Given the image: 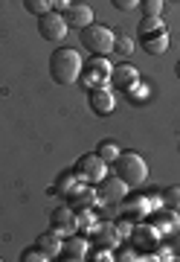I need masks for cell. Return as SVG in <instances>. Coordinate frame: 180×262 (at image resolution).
<instances>
[{
  "label": "cell",
  "instance_id": "obj_1",
  "mask_svg": "<svg viewBox=\"0 0 180 262\" xmlns=\"http://www.w3.org/2000/svg\"><path fill=\"white\" fill-rule=\"evenodd\" d=\"M85 70V61L79 56V50L73 47H56L49 56V76L58 84H73L79 82V76Z\"/></svg>",
  "mask_w": 180,
  "mask_h": 262
},
{
  "label": "cell",
  "instance_id": "obj_2",
  "mask_svg": "<svg viewBox=\"0 0 180 262\" xmlns=\"http://www.w3.org/2000/svg\"><path fill=\"white\" fill-rule=\"evenodd\" d=\"M111 166H114V172L131 189L142 187V184L148 181V163H145V158H142L140 151H119V158H116Z\"/></svg>",
  "mask_w": 180,
  "mask_h": 262
},
{
  "label": "cell",
  "instance_id": "obj_3",
  "mask_svg": "<svg viewBox=\"0 0 180 262\" xmlns=\"http://www.w3.org/2000/svg\"><path fill=\"white\" fill-rule=\"evenodd\" d=\"M79 38H82V47L87 50V56H111L114 53V29L105 27V24H90V27H85L82 32H79Z\"/></svg>",
  "mask_w": 180,
  "mask_h": 262
},
{
  "label": "cell",
  "instance_id": "obj_4",
  "mask_svg": "<svg viewBox=\"0 0 180 262\" xmlns=\"http://www.w3.org/2000/svg\"><path fill=\"white\" fill-rule=\"evenodd\" d=\"M163 201L154 195H145V192H128V195L119 201V210H122V219H128V222H142V219H148L151 215V210H157Z\"/></svg>",
  "mask_w": 180,
  "mask_h": 262
},
{
  "label": "cell",
  "instance_id": "obj_5",
  "mask_svg": "<svg viewBox=\"0 0 180 262\" xmlns=\"http://www.w3.org/2000/svg\"><path fill=\"white\" fill-rule=\"evenodd\" d=\"M111 70H114V64L108 61V56H90V61L85 64V70L79 76V82L85 84L87 91L105 88V84H111Z\"/></svg>",
  "mask_w": 180,
  "mask_h": 262
},
{
  "label": "cell",
  "instance_id": "obj_6",
  "mask_svg": "<svg viewBox=\"0 0 180 262\" xmlns=\"http://www.w3.org/2000/svg\"><path fill=\"white\" fill-rule=\"evenodd\" d=\"M76 172H79V178L85 181V184L99 187V184L108 178V163H105L96 151H87V155H82V158L76 160Z\"/></svg>",
  "mask_w": 180,
  "mask_h": 262
},
{
  "label": "cell",
  "instance_id": "obj_7",
  "mask_svg": "<svg viewBox=\"0 0 180 262\" xmlns=\"http://www.w3.org/2000/svg\"><path fill=\"white\" fill-rule=\"evenodd\" d=\"M67 18L61 12H47V15H41L38 18V35L49 44H61L67 38Z\"/></svg>",
  "mask_w": 180,
  "mask_h": 262
},
{
  "label": "cell",
  "instance_id": "obj_8",
  "mask_svg": "<svg viewBox=\"0 0 180 262\" xmlns=\"http://www.w3.org/2000/svg\"><path fill=\"white\" fill-rule=\"evenodd\" d=\"M128 239H131V245L140 253H148V256H151V253L157 251V245H160L163 236L151 227V222H148V219H142V222H137V225L131 227V236H128Z\"/></svg>",
  "mask_w": 180,
  "mask_h": 262
},
{
  "label": "cell",
  "instance_id": "obj_9",
  "mask_svg": "<svg viewBox=\"0 0 180 262\" xmlns=\"http://www.w3.org/2000/svg\"><path fill=\"white\" fill-rule=\"evenodd\" d=\"M49 227H53V230H56L58 236L79 233V213L64 201L61 207H56V210L49 213Z\"/></svg>",
  "mask_w": 180,
  "mask_h": 262
},
{
  "label": "cell",
  "instance_id": "obj_10",
  "mask_svg": "<svg viewBox=\"0 0 180 262\" xmlns=\"http://www.w3.org/2000/svg\"><path fill=\"white\" fill-rule=\"evenodd\" d=\"M87 105H90V111L93 117H108V114L116 111V94L111 84H105V88H93V91H87Z\"/></svg>",
  "mask_w": 180,
  "mask_h": 262
},
{
  "label": "cell",
  "instance_id": "obj_11",
  "mask_svg": "<svg viewBox=\"0 0 180 262\" xmlns=\"http://www.w3.org/2000/svg\"><path fill=\"white\" fill-rule=\"evenodd\" d=\"M96 192H99V204H119V201L131 192V187L114 172V175H108V178L96 187Z\"/></svg>",
  "mask_w": 180,
  "mask_h": 262
},
{
  "label": "cell",
  "instance_id": "obj_12",
  "mask_svg": "<svg viewBox=\"0 0 180 262\" xmlns=\"http://www.w3.org/2000/svg\"><path fill=\"white\" fill-rule=\"evenodd\" d=\"M148 222H151V227L163 236V239H171V236L180 230V215H177V210H169V207H163V210L157 207V210H151Z\"/></svg>",
  "mask_w": 180,
  "mask_h": 262
},
{
  "label": "cell",
  "instance_id": "obj_13",
  "mask_svg": "<svg viewBox=\"0 0 180 262\" xmlns=\"http://www.w3.org/2000/svg\"><path fill=\"white\" fill-rule=\"evenodd\" d=\"M87 253H90V242H87L82 233H70V236H64V245H61V256H58V259L85 262Z\"/></svg>",
  "mask_w": 180,
  "mask_h": 262
},
{
  "label": "cell",
  "instance_id": "obj_14",
  "mask_svg": "<svg viewBox=\"0 0 180 262\" xmlns=\"http://www.w3.org/2000/svg\"><path fill=\"white\" fill-rule=\"evenodd\" d=\"M142 76L140 70L134 64H128V61H122V64H114V70H111V88H114L116 94H122L125 88H131L134 82H140Z\"/></svg>",
  "mask_w": 180,
  "mask_h": 262
},
{
  "label": "cell",
  "instance_id": "obj_15",
  "mask_svg": "<svg viewBox=\"0 0 180 262\" xmlns=\"http://www.w3.org/2000/svg\"><path fill=\"white\" fill-rule=\"evenodd\" d=\"M64 18H67V27L70 29H82L90 27L93 24V6L90 3H79V0H73V6L64 12Z\"/></svg>",
  "mask_w": 180,
  "mask_h": 262
},
{
  "label": "cell",
  "instance_id": "obj_16",
  "mask_svg": "<svg viewBox=\"0 0 180 262\" xmlns=\"http://www.w3.org/2000/svg\"><path fill=\"white\" fill-rule=\"evenodd\" d=\"M171 38H169V29H160V32H151V35H140V47L148 53V56H163L169 50Z\"/></svg>",
  "mask_w": 180,
  "mask_h": 262
},
{
  "label": "cell",
  "instance_id": "obj_17",
  "mask_svg": "<svg viewBox=\"0 0 180 262\" xmlns=\"http://www.w3.org/2000/svg\"><path fill=\"white\" fill-rule=\"evenodd\" d=\"M41 248V251L47 253L49 259H58V256H61V245H64V236H58L56 230H53V227H49L47 233H41L38 236V242H35Z\"/></svg>",
  "mask_w": 180,
  "mask_h": 262
},
{
  "label": "cell",
  "instance_id": "obj_18",
  "mask_svg": "<svg viewBox=\"0 0 180 262\" xmlns=\"http://www.w3.org/2000/svg\"><path fill=\"white\" fill-rule=\"evenodd\" d=\"M82 184H85V181L79 178V172H76V169H70V172H61V175H58L56 192H58V195H64V201H67V198H70L79 187H82Z\"/></svg>",
  "mask_w": 180,
  "mask_h": 262
},
{
  "label": "cell",
  "instance_id": "obj_19",
  "mask_svg": "<svg viewBox=\"0 0 180 262\" xmlns=\"http://www.w3.org/2000/svg\"><path fill=\"white\" fill-rule=\"evenodd\" d=\"M122 94L128 96V102L131 105H148L151 102V84L140 79V82H134L131 88H125Z\"/></svg>",
  "mask_w": 180,
  "mask_h": 262
},
{
  "label": "cell",
  "instance_id": "obj_20",
  "mask_svg": "<svg viewBox=\"0 0 180 262\" xmlns=\"http://www.w3.org/2000/svg\"><path fill=\"white\" fill-rule=\"evenodd\" d=\"M160 29H166V20H163V15H142L140 20V35H151V32H160Z\"/></svg>",
  "mask_w": 180,
  "mask_h": 262
},
{
  "label": "cell",
  "instance_id": "obj_21",
  "mask_svg": "<svg viewBox=\"0 0 180 262\" xmlns=\"http://www.w3.org/2000/svg\"><path fill=\"white\" fill-rule=\"evenodd\" d=\"M119 151H122V149H119V146H116V140H111V137H108V140H102L99 146H96V155H99V158H102L108 166H111L116 158H119Z\"/></svg>",
  "mask_w": 180,
  "mask_h": 262
},
{
  "label": "cell",
  "instance_id": "obj_22",
  "mask_svg": "<svg viewBox=\"0 0 180 262\" xmlns=\"http://www.w3.org/2000/svg\"><path fill=\"white\" fill-rule=\"evenodd\" d=\"M134 50H137V41H134L131 35H116V41H114V53H116V56L128 58Z\"/></svg>",
  "mask_w": 180,
  "mask_h": 262
},
{
  "label": "cell",
  "instance_id": "obj_23",
  "mask_svg": "<svg viewBox=\"0 0 180 262\" xmlns=\"http://www.w3.org/2000/svg\"><path fill=\"white\" fill-rule=\"evenodd\" d=\"M23 9H27L29 15H35V18H41V15H47V12H53V0H23Z\"/></svg>",
  "mask_w": 180,
  "mask_h": 262
},
{
  "label": "cell",
  "instance_id": "obj_24",
  "mask_svg": "<svg viewBox=\"0 0 180 262\" xmlns=\"http://www.w3.org/2000/svg\"><path fill=\"white\" fill-rule=\"evenodd\" d=\"M160 201H163V207H169V210H177L180 213V187H166L160 192Z\"/></svg>",
  "mask_w": 180,
  "mask_h": 262
},
{
  "label": "cell",
  "instance_id": "obj_25",
  "mask_svg": "<svg viewBox=\"0 0 180 262\" xmlns=\"http://www.w3.org/2000/svg\"><path fill=\"white\" fill-rule=\"evenodd\" d=\"M114 259L119 262H134V259H151L148 253H140L134 245H128V248H119V251H114Z\"/></svg>",
  "mask_w": 180,
  "mask_h": 262
},
{
  "label": "cell",
  "instance_id": "obj_26",
  "mask_svg": "<svg viewBox=\"0 0 180 262\" xmlns=\"http://www.w3.org/2000/svg\"><path fill=\"white\" fill-rule=\"evenodd\" d=\"M87 259H93V262H111V259H114V248H108V245H96V248H90Z\"/></svg>",
  "mask_w": 180,
  "mask_h": 262
},
{
  "label": "cell",
  "instance_id": "obj_27",
  "mask_svg": "<svg viewBox=\"0 0 180 262\" xmlns=\"http://www.w3.org/2000/svg\"><path fill=\"white\" fill-rule=\"evenodd\" d=\"M49 256L44 251H41L38 245H32V248H27V251L20 253V262H47Z\"/></svg>",
  "mask_w": 180,
  "mask_h": 262
},
{
  "label": "cell",
  "instance_id": "obj_28",
  "mask_svg": "<svg viewBox=\"0 0 180 262\" xmlns=\"http://www.w3.org/2000/svg\"><path fill=\"white\" fill-rule=\"evenodd\" d=\"M166 0H140V12L142 15H163Z\"/></svg>",
  "mask_w": 180,
  "mask_h": 262
},
{
  "label": "cell",
  "instance_id": "obj_29",
  "mask_svg": "<svg viewBox=\"0 0 180 262\" xmlns=\"http://www.w3.org/2000/svg\"><path fill=\"white\" fill-rule=\"evenodd\" d=\"M151 259H157V262H171V259H174V251H171L169 245H157V251L151 253Z\"/></svg>",
  "mask_w": 180,
  "mask_h": 262
},
{
  "label": "cell",
  "instance_id": "obj_30",
  "mask_svg": "<svg viewBox=\"0 0 180 262\" xmlns=\"http://www.w3.org/2000/svg\"><path fill=\"white\" fill-rule=\"evenodd\" d=\"M119 12H134V9H140V0H111Z\"/></svg>",
  "mask_w": 180,
  "mask_h": 262
},
{
  "label": "cell",
  "instance_id": "obj_31",
  "mask_svg": "<svg viewBox=\"0 0 180 262\" xmlns=\"http://www.w3.org/2000/svg\"><path fill=\"white\" fill-rule=\"evenodd\" d=\"M70 6H73V0H53V12H61L64 15Z\"/></svg>",
  "mask_w": 180,
  "mask_h": 262
},
{
  "label": "cell",
  "instance_id": "obj_32",
  "mask_svg": "<svg viewBox=\"0 0 180 262\" xmlns=\"http://www.w3.org/2000/svg\"><path fill=\"white\" fill-rule=\"evenodd\" d=\"M174 73H177V79H180V61H177V64H174Z\"/></svg>",
  "mask_w": 180,
  "mask_h": 262
},
{
  "label": "cell",
  "instance_id": "obj_33",
  "mask_svg": "<svg viewBox=\"0 0 180 262\" xmlns=\"http://www.w3.org/2000/svg\"><path fill=\"white\" fill-rule=\"evenodd\" d=\"M177 151H180V143H177Z\"/></svg>",
  "mask_w": 180,
  "mask_h": 262
}]
</instances>
